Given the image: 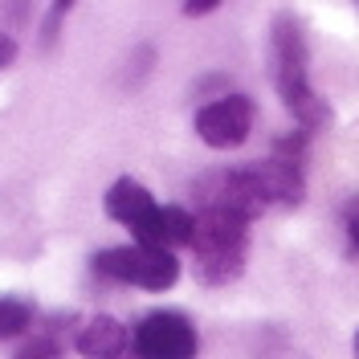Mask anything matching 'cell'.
<instances>
[{
  "label": "cell",
  "mask_w": 359,
  "mask_h": 359,
  "mask_svg": "<svg viewBox=\"0 0 359 359\" xmlns=\"http://www.w3.org/2000/svg\"><path fill=\"white\" fill-rule=\"evenodd\" d=\"M249 241V221L224 208H201L192 212V262H196V278L208 286H221L229 278H237L241 257H245Z\"/></svg>",
  "instance_id": "6da1fadb"
},
{
  "label": "cell",
  "mask_w": 359,
  "mask_h": 359,
  "mask_svg": "<svg viewBox=\"0 0 359 359\" xmlns=\"http://www.w3.org/2000/svg\"><path fill=\"white\" fill-rule=\"evenodd\" d=\"M273 82L282 102L302 127H323L327 123V107L314 94L311 74H306V33L294 17H278L273 21Z\"/></svg>",
  "instance_id": "7a4b0ae2"
},
{
  "label": "cell",
  "mask_w": 359,
  "mask_h": 359,
  "mask_svg": "<svg viewBox=\"0 0 359 359\" xmlns=\"http://www.w3.org/2000/svg\"><path fill=\"white\" fill-rule=\"evenodd\" d=\"M94 269L107 273L114 282H131L143 290H172L180 282V262L168 249H147V245H118L102 249L94 257Z\"/></svg>",
  "instance_id": "3957f363"
},
{
  "label": "cell",
  "mask_w": 359,
  "mask_h": 359,
  "mask_svg": "<svg viewBox=\"0 0 359 359\" xmlns=\"http://www.w3.org/2000/svg\"><path fill=\"white\" fill-rule=\"evenodd\" d=\"M196 327L180 311H156L135 327V359H196Z\"/></svg>",
  "instance_id": "277c9868"
},
{
  "label": "cell",
  "mask_w": 359,
  "mask_h": 359,
  "mask_svg": "<svg viewBox=\"0 0 359 359\" xmlns=\"http://www.w3.org/2000/svg\"><path fill=\"white\" fill-rule=\"evenodd\" d=\"M249 127H253V102L245 94H229L196 111V135L208 147H237L245 143Z\"/></svg>",
  "instance_id": "5b68a950"
},
{
  "label": "cell",
  "mask_w": 359,
  "mask_h": 359,
  "mask_svg": "<svg viewBox=\"0 0 359 359\" xmlns=\"http://www.w3.org/2000/svg\"><path fill=\"white\" fill-rule=\"evenodd\" d=\"M131 331L111 318V314H94L82 323V331L74 335V347H78V355L86 359H127L131 355Z\"/></svg>",
  "instance_id": "8992f818"
},
{
  "label": "cell",
  "mask_w": 359,
  "mask_h": 359,
  "mask_svg": "<svg viewBox=\"0 0 359 359\" xmlns=\"http://www.w3.org/2000/svg\"><path fill=\"white\" fill-rule=\"evenodd\" d=\"M159 204H156V196L139 184V180H131V176H123V180H114L111 184V192H107V212H111L118 224H127V229H139V224L147 221L151 212H156Z\"/></svg>",
  "instance_id": "52a82bcc"
},
{
  "label": "cell",
  "mask_w": 359,
  "mask_h": 359,
  "mask_svg": "<svg viewBox=\"0 0 359 359\" xmlns=\"http://www.w3.org/2000/svg\"><path fill=\"white\" fill-rule=\"evenodd\" d=\"M253 176L262 184L269 204H298L302 201V163L269 156L262 168H253Z\"/></svg>",
  "instance_id": "ba28073f"
},
{
  "label": "cell",
  "mask_w": 359,
  "mask_h": 359,
  "mask_svg": "<svg viewBox=\"0 0 359 359\" xmlns=\"http://www.w3.org/2000/svg\"><path fill=\"white\" fill-rule=\"evenodd\" d=\"M33 327V306L21 298H0V339H17Z\"/></svg>",
  "instance_id": "9c48e42d"
},
{
  "label": "cell",
  "mask_w": 359,
  "mask_h": 359,
  "mask_svg": "<svg viewBox=\"0 0 359 359\" xmlns=\"http://www.w3.org/2000/svg\"><path fill=\"white\" fill-rule=\"evenodd\" d=\"M62 355V343L53 335H37V339H25V347L13 351V359H57Z\"/></svg>",
  "instance_id": "30bf717a"
},
{
  "label": "cell",
  "mask_w": 359,
  "mask_h": 359,
  "mask_svg": "<svg viewBox=\"0 0 359 359\" xmlns=\"http://www.w3.org/2000/svg\"><path fill=\"white\" fill-rule=\"evenodd\" d=\"M347 237H351V245L359 249V196L347 204Z\"/></svg>",
  "instance_id": "8fae6325"
},
{
  "label": "cell",
  "mask_w": 359,
  "mask_h": 359,
  "mask_svg": "<svg viewBox=\"0 0 359 359\" xmlns=\"http://www.w3.org/2000/svg\"><path fill=\"white\" fill-rule=\"evenodd\" d=\"M13 57H17V41H13V37H4V33H0V69L8 66V62H13Z\"/></svg>",
  "instance_id": "7c38bea8"
},
{
  "label": "cell",
  "mask_w": 359,
  "mask_h": 359,
  "mask_svg": "<svg viewBox=\"0 0 359 359\" xmlns=\"http://www.w3.org/2000/svg\"><path fill=\"white\" fill-rule=\"evenodd\" d=\"M208 8H217V0H196V4H184V13H188V17H201V13H208Z\"/></svg>",
  "instance_id": "4fadbf2b"
},
{
  "label": "cell",
  "mask_w": 359,
  "mask_h": 359,
  "mask_svg": "<svg viewBox=\"0 0 359 359\" xmlns=\"http://www.w3.org/2000/svg\"><path fill=\"white\" fill-rule=\"evenodd\" d=\"M355 359H359V335H355Z\"/></svg>",
  "instance_id": "5bb4252c"
}]
</instances>
